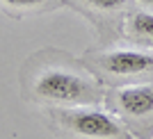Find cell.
Masks as SVG:
<instances>
[{
	"label": "cell",
	"instance_id": "1",
	"mask_svg": "<svg viewBox=\"0 0 153 139\" xmlns=\"http://www.w3.org/2000/svg\"><path fill=\"white\" fill-rule=\"evenodd\" d=\"M27 98L53 107L101 105L105 103V84L87 69L85 62L64 52H48L30 69Z\"/></svg>",
	"mask_w": 153,
	"mask_h": 139
},
{
	"label": "cell",
	"instance_id": "2",
	"mask_svg": "<svg viewBox=\"0 0 153 139\" xmlns=\"http://www.w3.org/2000/svg\"><path fill=\"white\" fill-rule=\"evenodd\" d=\"M87 69L103 84L153 82V50L140 46H112L91 50L85 57Z\"/></svg>",
	"mask_w": 153,
	"mask_h": 139
},
{
	"label": "cell",
	"instance_id": "3",
	"mask_svg": "<svg viewBox=\"0 0 153 139\" xmlns=\"http://www.w3.org/2000/svg\"><path fill=\"white\" fill-rule=\"evenodd\" d=\"M48 114L53 126L71 139H135L123 121L101 105L53 107Z\"/></svg>",
	"mask_w": 153,
	"mask_h": 139
},
{
	"label": "cell",
	"instance_id": "4",
	"mask_svg": "<svg viewBox=\"0 0 153 139\" xmlns=\"http://www.w3.org/2000/svg\"><path fill=\"white\" fill-rule=\"evenodd\" d=\"M105 105L123 121L135 139H153V82L112 87L105 94Z\"/></svg>",
	"mask_w": 153,
	"mask_h": 139
},
{
	"label": "cell",
	"instance_id": "5",
	"mask_svg": "<svg viewBox=\"0 0 153 139\" xmlns=\"http://www.w3.org/2000/svg\"><path fill=\"white\" fill-rule=\"evenodd\" d=\"M121 32L130 44L153 50V12H149V9L128 12L123 18Z\"/></svg>",
	"mask_w": 153,
	"mask_h": 139
},
{
	"label": "cell",
	"instance_id": "6",
	"mask_svg": "<svg viewBox=\"0 0 153 139\" xmlns=\"http://www.w3.org/2000/svg\"><path fill=\"white\" fill-rule=\"evenodd\" d=\"M76 5H82L87 12H96V14H114L126 9L128 0H73Z\"/></svg>",
	"mask_w": 153,
	"mask_h": 139
},
{
	"label": "cell",
	"instance_id": "7",
	"mask_svg": "<svg viewBox=\"0 0 153 139\" xmlns=\"http://www.w3.org/2000/svg\"><path fill=\"white\" fill-rule=\"evenodd\" d=\"M7 12H44L53 5V0H0Z\"/></svg>",
	"mask_w": 153,
	"mask_h": 139
},
{
	"label": "cell",
	"instance_id": "8",
	"mask_svg": "<svg viewBox=\"0 0 153 139\" xmlns=\"http://www.w3.org/2000/svg\"><path fill=\"white\" fill-rule=\"evenodd\" d=\"M140 5H144V7H149V9H153V0H137Z\"/></svg>",
	"mask_w": 153,
	"mask_h": 139
}]
</instances>
